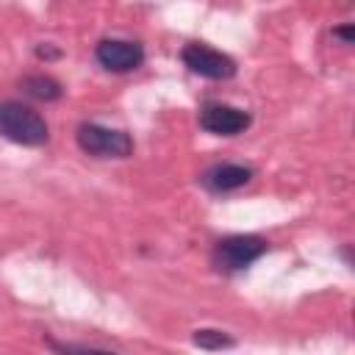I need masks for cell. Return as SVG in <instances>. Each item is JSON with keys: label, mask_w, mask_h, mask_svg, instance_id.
Returning a JSON list of instances; mask_svg holds the SVG:
<instances>
[{"label": "cell", "mask_w": 355, "mask_h": 355, "mask_svg": "<svg viewBox=\"0 0 355 355\" xmlns=\"http://www.w3.org/2000/svg\"><path fill=\"white\" fill-rule=\"evenodd\" d=\"M0 136H6L14 144L42 147L50 139V130L39 111H33L25 103L6 100L0 103Z\"/></svg>", "instance_id": "1"}, {"label": "cell", "mask_w": 355, "mask_h": 355, "mask_svg": "<svg viewBox=\"0 0 355 355\" xmlns=\"http://www.w3.org/2000/svg\"><path fill=\"white\" fill-rule=\"evenodd\" d=\"M94 58L108 72H133L144 61V47L128 39H103L94 47Z\"/></svg>", "instance_id": "5"}, {"label": "cell", "mask_w": 355, "mask_h": 355, "mask_svg": "<svg viewBox=\"0 0 355 355\" xmlns=\"http://www.w3.org/2000/svg\"><path fill=\"white\" fill-rule=\"evenodd\" d=\"M180 58H183V64H186L194 75L208 78V80H227V78L236 75V61H233L227 53L214 50V47H208V44H202V42L186 44L183 53H180Z\"/></svg>", "instance_id": "4"}, {"label": "cell", "mask_w": 355, "mask_h": 355, "mask_svg": "<svg viewBox=\"0 0 355 355\" xmlns=\"http://www.w3.org/2000/svg\"><path fill=\"white\" fill-rule=\"evenodd\" d=\"M78 147L94 158H128L133 153V139L125 130L83 122L78 128Z\"/></svg>", "instance_id": "2"}, {"label": "cell", "mask_w": 355, "mask_h": 355, "mask_svg": "<svg viewBox=\"0 0 355 355\" xmlns=\"http://www.w3.org/2000/svg\"><path fill=\"white\" fill-rule=\"evenodd\" d=\"M194 344L202 349H227V347H236V338H230L222 330L202 327V330H194Z\"/></svg>", "instance_id": "9"}, {"label": "cell", "mask_w": 355, "mask_h": 355, "mask_svg": "<svg viewBox=\"0 0 355 355\" xmlns=\"http://www.w3.org/2000/svg\"><path fill=\"white\" fill-rule=\"evenodd\" d=\"M36 55H42V58H58V50H47V47H39V50H36Z\"/></svg>", "instance_id": "11"}, {"label": "cell", "mask_w": 355, "mask_h": 355, "mask_svg": "<svg viewBox=\"0 0 355 355\" xmlns=\"http://www.w3.org/2000/svg\"><path fill=\"white\" fill-rule=\"evenodd\" d=\"M250 114L227 103H205L200 108V128L214 136H236L250 128Z\"/></svg>", "instance_id": "6"}, {"label": "cell", "mask_w": 355, "mask_h": 355, "mask_svg": "<svg viewBox=\"0 0 355 355\" xmlns=\"http://www.w3.org/2000/svg\"><path fill=\"white\" fill-rule=\"evenodd\" d=\"M19 86H22V92L28 94V97H33V100H42V103H53V100H58L61 97V83L55 80V78H50V75H25L22 80H19Z\"/></svg>", "instance_id": "8"}, {"label": "cell", "mask_w": 355, "mask_h": 355, "mask_svg": "<svg viewBox=\"0 0 355 355\" xmlns=\"http://www.w3.org/2000/svg\"><path fill=\"white\" fill-rule=\"evenodd\" d=\"M266 252V241L252 233H239L216 241L214 247V266L219 272H241L252 261H258Z\"/></svg>", "instance_id": "3"}, {"label": "cell", "mask_w": 355, "mask_h": 355, "mask_svg": "<svg viewBox=\"0 0 355 355\" xmlns=\"http://www.w3.org/2000/svg\"><path fill=\"white\" fill-rule=\"evenodd\" d=\"M250 178H252V169L250 166H241V164H216V166L205 169L202 186L211 189V191H236V189L247 186Z\"/></svg>", "instance_id": "7"}, {"label": "cell", "mask_w": 355, "mask_h": 355, "mask_svg": "<svg viewBox=\"0 0 355 355\" xmlns=\"http://www.w3.org/2000/svg\"><path fill=\"white\" fill-rule=\"evenodd\" d=\"M333 36L344 39L347 44H352V42H355V31H352V25H338V28H333Z\"/></svg>", "instance_id": "10"}]
</instances>
